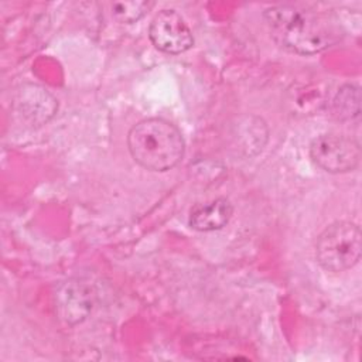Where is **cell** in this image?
I'll return each instance as SVG.
<instances>
[{
    "instance_id": "7a4b0ae2",
    "label": "cell",
    "mask_w": 362,
    "mask_h": 362,
    "mask_svg": "<svg viewBox=\"0 0 362 362\" xmlns=\"http://www.w3.org/2000/svg\"><path fill=\"white\" fill-rule=\"evenodd\" d=\"M133 160L150 171H168L184 157L185 143L181 132L170 122L150 117L134 124L127 134Z\"/></svg>"
},
{
    "instance_id": "8992f818",
    "label": "cell",
    "mask_w": 362,
    "mask_h": 362,
    "mask_svg": "<svg viewBox=\"0 0 362 362\" xmlns=\"http://www.w3.org/2000/svg\"><path fill=\"white\" fill-rule=\"evenodd\" d=\"M148 37L153 45L165 54H181L194 45V35L185 20L171 8L158 11L150 25Z\"/></svg>"
},
{
    "instance_id": "5b68a950",
    "label": "cell",
    "mask_w": 362,
    "mask_h": 362,
    "mask_svg": "<svg viewBox=\"0 0 362 362\" xmlns=\"http://www.w3.org/2000/svg\"><path fill=\"white\" fill-rule=\"evenodd\" d=\"M95 301V286L81 277H72L61 281L54 293L55 313L58 318L69 327L85 321L92 313Z\"/></svg>"
},
{
    "instance_id": "6da1fadb",
    "label": "cell",
    "mask_w": 362,
    "mask_h": 362,
    "mask_svg": "<svg viewBox=\"0 0 362 362\" xmlns=\"http://www.w3.org/2000/svg\"><path fill=\"white\" fill-rule=\"evenodd\" d=\"M270 37L281 48L313 55L337 42L344 35L342 25L332 11L301 4H277L263 13Z\"/></svg>"
},
{
    "instance_id": "3957f363",
    "label": "cell",
    "mask_w": 362,
    "mask_h": 362,
    "mask_svg": "<svg viewBox=\"0 0 362 362\" xmlns=\"http://www.w3.org/2000/svg\"><path fill=\"white\" fill-rule=\"evenodd\" d=\"M362 255V235L356 223L338 221L327 226L315 242V259L327 272H345Z\"/></svg>"
},
{
    "instance_id": "9c48e42d",
    "label": "cell",
    "mask_w": 362,
    "mask_h": 362,
    "mask_svg": "<svg viewBox=\"0 0 362 362\" xmlns=\"http://www.w3.org/2000/svg\"><path fill=\"white\" fill-rule=\"evenodd\" d=\"M359 88L354 83L341 86L332 100V113L339 120H354L361 113Z\"/></svg>"
},
{
    "instance_id": "ba28073f",
    "label": "cell",
    "mask_w": 362,
    "mask_h": 362,
    "mask_svg": "<svg viewBox=\"0 0 362 362\" xmlns=\"http://www.w3.org/2000/svg\"><path fill=\"white\" fill-rule=\"evenodd\" d=\"M233 214L232 202L219 197L206 202H198L189 209L188 223L192 229L199 232H211L222 229Z\"/></svg>"
},
{
    "instance_id": "30bf717a",
    "label": "cell",
    "mask_w": 362,
    "mask_h": 362,
    "mask_svg": "<svg viewBox=\"0 0 362 362\" xmlns=\"http://www.w3.org/2000/svg\"><path fill=\"white\" fill-rule=\"evenodd\" d=\"M153 7L151 1L141 0H129V1H116L112 4V16L122 24H133L147 14Z\"/></svg>"
},
{
    "instance_id": "52a82bcc",
    "label": "cell",
    "mask_w": 362,
    "mask_h": 362,
    "mask_svg": "<svg viewBox=\"0 0 362 362\" xmlns=\"http://www.w3.org/2000/svg\"><path fill=\"white\" fill-rule=\"evenodd\" d=\"M13 106L17 115L31 126L48 123L58 110V100L41 85L24 83L14 96Z\"/></svg>"
},
{
    "instance_id": "277c9868",
    "label": "cell",
    "mask_w": 362,
    "mask_h": 362,
    "mask_svg": "<svg viewBox=\"0 0 362 362\" xmlns=\"http://www.w3.org/2000/svg\"><path fill=\"white\" fill-rule=\"evenodd\" d=\"M311 160L324 171L339 174L358 167L361 160L359 144L344 134H320L310 144Z\"/></svg>"
}]
</instances>
